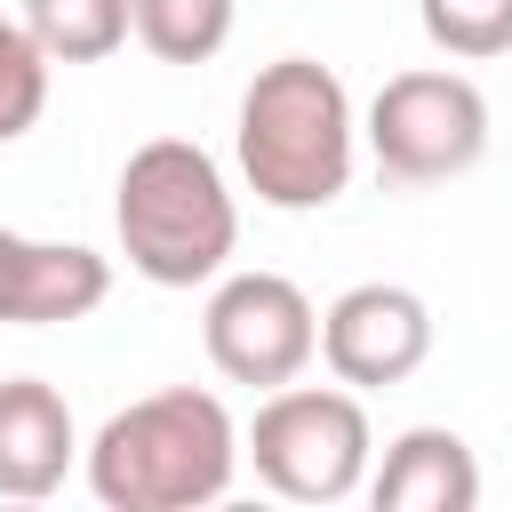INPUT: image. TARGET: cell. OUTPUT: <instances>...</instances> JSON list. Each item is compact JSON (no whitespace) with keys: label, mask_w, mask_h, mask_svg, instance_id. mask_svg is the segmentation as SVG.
Wrapping results in <instances>:
<instances>
[{"label":"cell","mask_w":512,"mask_h":512,"mask_svg":"<svg viewBox=\"0 0 512 512\" xmlns=\"http://www.w3.org/2000/svg\"><path fill=\"white\" fill-rule=\"evenodd\" d=\"M240 424L216 392L168 384L104 416L88 440V488L104 512H200L240 472Z\"/></svg>","instance_id":"1"},{"label":"cell","mask_w":512,"mask_h":512,"mask_svg":"<svg viewBox=\"0 0 512 512\" xmlns=\"http://www.w3.org/2000/svg\"><path fill=\"white\" fill-rule=\"evenodd\" d=\"M352 144H360V120H352V96L328 64L280 56L248 80L232 152H240V176L264 208H288V216L328 208L352 184Z\"/></svg>","instance_id":"2"},{"label":"cell","mask_w":512,"mask_h":512,"mask_svg":"<svg viewBox=\"0 0 512 512\" xmlns=\"http://www.w3.org/2000/svg\"><path fill=\"white\" fill-rule=\"evenodd\" d=\"M112 224H120L128 272H144L152 288H200L240 248L232 184L192 136H152L128 152L120 192H112Z\"/></svg>","instance_id":"3"},{"label":"cell","mask_w":512,"mask_h":512,"mask_svg":"<svg viewBox=\"0 0 512 512\" xmlns=\"http://www.w3.org/2000/svg\"><path fill=\"white\" fill-rule=\"evenodd\" d=\"M256 480L288 504H344L360 480H368V456H376V432H368V408L352 384H280L264 392L256 424L240 432Z\"/></svg>","instance_id":"4"},{"label":"cell","mask_w":512,"mask_h":512,"mask_svg":"<svg viewBox=\"0 0 512 512\" xmlns=\"http://www.w3.org/2000/svg\"><path fill=\"white\" fill-rule=\"evenodd\" d=\"M360 128L392 184H448L488 152V96L448 64H416L368 96Z\"/></svg>","instance_id":"5"},{"label":"cell","mask_w":512,"mask_h":512,"mask_svg":"<svg viewBox=\"0 0 512 512\" xmlns=\"http://www.w3.org/2000/svg\"><path fill=\"white\" fill-rule=\"evenodd\" d=\"M200 344H208L224 384L280 392V384H296L312 368L320 312L288 272H232V280H216V296L200 312Z\"/></svg>","instance_id":"6"},{"label":"cell","mask_w":512,"mask_h":512,"mask_svg":"<svg viewBox=\"0 0 512 512\" xmlns=\"http://www.w3.org/2000/svg\"><path fill=\"white\" fill-rule=\"evenodd\" d=\"M320 360L352 392L408 384L432 360V304L416 288H400V280H360L320 312Z\"/></svg>","instance_id":"7"},{"label":"cell","mask_w":512,"mask_h":512,"mask_svg":"<svg viewBox=\"0 0 512 512\" xmlns=\"http://www.w3.org/2000/svg\"><path fill=\"white\" fill-rule=\"evenodd\" d=\"M72 456H80V432H72L64 392L40 376H8L0 384V496H16V504L56 496Z\"/></svg>","instance_id":"8"},{"label":"cell","mask_w":512,"mask_h":512,"mask_svg":"<svg viewBox=\"0 0 512 512\" xmlns=\"http://www.w3.org/2000/svg\"><path fill=\"white\" fill-rule=\"evenodd\" d=\"M376 512H472L480 504V464L448 424H416L384 448V464L368 472Z\"/></svg>","instance_id":"9"},{"label":"cell","mask_w":512,"mask_h":512,"mask_svg":"<svg viewBox=\"0 0 512 512\" xmlns=\"http://www.w3.org/2000/svg\"><path fill=\"white\" fill-rule=\"evenodd\" d=\"M112 296V264L80 240H32L24 248V280H16V328H56V320H88Z\"/></svg>","instance_id":"10"},{"label":"cell","mask_w":512,"mask_h":512,"mask_svg":"<svg viewBox=\"0 0 512 512\" xmlns=\"http://www.w3.org/2000/svg\"><path fill=\"white\" fill-rule=\"evenodd\" d=\"M24 24L48 64H104L136 32V0H24Z\"/></svg>","instance_id":"11"},{"label":"cell","mask_w":512,"mask_h":512,"mask_svg":"<svg viewBox=\"0 0 512 512\" xmlns=\"http://www.w3.org/2000/svg\"><path fill=\"white\" fill-rule=\"evenodd\" d=\"M136 40L160 64H208L232 40V0H136Z\"/></svg>","instance_id":"12"},{"label":"cell","mask_w":512,"mask_h":512,"mask_svg":"<svg viewBox=\"0 0 512 512\" xmlns=\"http://www.w3.org/2000/svg\"><path fill=\"white\" fill-rule=\"evenodd\" d=\"M416 24L440 56H504L512 48V0H416Z\"/></svg>","instance_id":"13"},{"label":"cell","mask_w":512,"mask_h":512,"mask_svg":"<svg viewBox=\"0 0 512 512\" xmlns=\"http://www.w3.org/2000/svg\"><path fill=\"white\" fill-rule=\"evenodd\" d=\"M40 112H48V48L32 40V24L0 16V144L40 128Z\"/></svg>","instance_id":"14"},{"label":"cell","mask_w":512,"mask_h":512,"mask_svg":"<svg viewBox=\"0 0 512 512\" xmlns=\"http://www.w3.org/2000/svg\"><path fill=\"white\" fill-rule=\"evenodd\" d=\"M24 232H8L0 224V328H16V280H24Z\"/></svg>","instance_id":"15"}]
</instances>
